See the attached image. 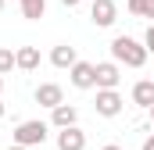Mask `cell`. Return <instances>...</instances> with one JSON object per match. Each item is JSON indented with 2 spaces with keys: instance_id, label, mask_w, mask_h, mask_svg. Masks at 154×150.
Masks as SVG:
<instances>
[{
  "instance_id": "obj_19",
  "label": "cell",
  "mask_w": 154,
  "mask_h": 150,
  "mask_svg": "<svg viewBox=\"0 0 154 150\" xmlns=\"http://www.w3.org/2000/svg\"><path fill=\"white\" fill-rule=\"evenodd\" d=\"M147 18H154V0H147Z\"/></svg>"
},
{
  "instance_id": "obj_3",
  "label": "cell",
  "mask_w": 154,
  "mask_h": 150,
  "mask_svg": "<svg viewBox=\"0 0 154 150\" xmlns=\"http://www.w3.org/2000/svg\"><path fill=\"white\" fill-rule=\"evenodd\" d=\"M68 79H72L75 89H97V64H90V61H75V64L68 68Z\"/></svg>"
},
{
  "instance_id": "obj_15",
  "label": "cell",
  "mask_w": 154,
  "mask_h": 150,
  "mask_svg": "<svg viewBox=\"0 0 154 150\" xmlns=\"http://www.w3.org/2000/svg\"><path fill=\"white\" fill-rule=\"evenodd\" d=\"M125 7H129V14H136V18H147V0H129Z\"/></svg>"
},
{
  "instance_id": "obj_4",
  "label": "cell",
  "mask_w": 154,
  "mask_h": 150,
  "mask_svg": "<svg viewBox=\"0 0 154 150\" xmlns=\"http://www.w3.org/2000/svg\"><path fill=\"white\" fill-rule=\"evenodd\" d=\"M93 111L100 114V118H115V114H122V97H118V89H97Z\"/></svg>"
},
{
  "instance_id": "obj_5",
  "label": "cell",
  "mask_w": 154,
  "mask_h": 150,
  "mask_svg": "<svg viewBox=\"0 0 154 150\" xmlns=\"http://www.w3.org/2000/svg\"><path fill=\"white\" fill-rule=\"evenodd\" d=\"M90 22H93L97 29L115 25V22H118V7H115V0H93V7H90Z\"/></svg>"
},
{
  "instance_id": "obj_16",
  "label": "cell",
  "mask_w": 154,
  "mask_h": 150,
  "mask_svg": "<svg viewBox=\"0 0 154 150\" xmlns=\"http://www.w3.org/2000/svg\"><path fill=\"white\" fill-rule=\"evenodd\" d=\"M143 46H147V50H151V54H154V25H151V29H147V32H143Z\"/></svg>"
},
{
  "instance_id": "obj_21",
  "label": "cell",
  "mask_w": 154,
  "mask_h": 150,
  "mask_svg": "<svg viewBox=\"0 0 154 150\" xmlns=\"http://www.w3.org/2000/svg\"><path fill=\"white\" fill-rule=\"evenodd\" d=\"M11 150H36V147H22V143H14V147H11Z\"/></svg>"
},
{
  "instance_id": "obj_17",
  "label": "cell",
  "mask_w": 154,
  "mask_h": 150,
  "mask_svg": "<svg viewBox=\"0 0 154 150\" xmlns=\"http://www.w3.org/2000/svg\"><path fill=\"white\" fill-rule=\"evenodd\" d=\"M140 150H154V132L147 136V140H143V147H140Z\"/></svg>"
},
{
  "instance_id": "obj_6",
  "label": "cell",
  "mask_w": 154,
  "mask_h": 150,
  "mask_svg": "<svg viewBox=\"0 0 154 150\" xmlns=\"http://www.w3.org/2000/svg\"><path fill=\"white\" fill-rule=\"evenodd\" d=\"M32 97H36L39 107H47V111H50V107H57V104H65V89H61L57 82H39Z\"/></svg>"
},
{
  "instance_id": "obj_13",
  "label": "cell",
  "mask_w": 154,
  "mask_h": 150,
  "mask_svg": "<svg viewBox=\"0 0 154 150\" xmlns=\"http://www.w3.org/2000/svg\"><path fill=\"white\" fill-rule=\"evenodd\" d=\"M18 7H22V18L39 22V18H43V11H47V0H18Z\"/></svg>"
},
{
  "instance_id": "obj_20",
  "label": "cell",
  "mask_w": 154,
  "mask_h": 150,
  "mask_svg": "<svg viewBox=\"0 0 154 150\" xmlns=\"http://www.w3.org/2000/svg\"><path fill=\"white\" fill-rule=\"evenodd\" d=\"M100 150H125V147H118V143H108V147H100Z\"/></svg>"
},
{
  "instance_id": "obj_7",
  "label": "cell",
  "mask_w": 154,
  "mask_h": 150,
  "mask_svg": "<svg viewBox=\"0 0 154 150\" xmlns=\"http://www.w3.org/2000/svg\"><path fill=\"white\" fill-rule=\"evenodd\" d=\"M122 79V64L118 61H100L97 64V89H115Z\"/></svg>"
},
{
  "instance_id": "obj_11",
  "label": "cell",
  "mask_w": 154,
  "mask_h": 150,
  "mask_svg": "<svg viewBox=\"0 0 154 150\" xmlns=\"http://www.w3.org/2000/svg\"><path fill=\"white\" fill-rule=\"evenodd\" d=\"M133 104L143 107V111L154 104V79H140V82L133 86Z\"/></svg>"
},
{
  "instance_id": "obj_10",
  "label": "cell",
  "mask_w": 154,
  "mask_h": 150,
  "mask_svg": "<svg viewBox=\"0 0 154 150\" xmlns=\"http://www.w3.org/2000/svg\"><path fill=\"white\" fill-rule=\"evenodd\" d=\"M75 61H79V54H75L72 43H57V46L50 50V64H54V68H72Z\"/></svg>"
},
{
  "instance_id": "obj_18",
  "label": "cell",
  "mask_w": 154,
  "mask_h": 150,
  "mask_svg": "<svg viewBox=\"0 0 154 150\" xmlns=\"http://www.w3.org/2000/svg\"><path fill=\"white\" fill-rule=\"evenodd\" d=\"M61 4H65V7H79L82 0H61Z\"/></svg>"
},
{
  "instance_id": "obj_25",
  "label": "cell",
  "mask_w": 154,
  "mask_h": 150,
  "mask_svg": "<svg viewBox=\"0 0 154 150\" xmlns=\"http://www.w3.org/2000/svg\"><path fill=\"white\" fill-rule=\"evenodd\" d=\"M0 11H4V0H0Z\"/></svg>"
},
{
  "instance_id": "obj_8",
  "label": "cell",
  "mask_w": 154,
  "mask_h": 150,
  "mask_svg": "<svg viewBox=\"0 0 154 150\" xmlns=\"http://www.w3.org/2000/svg\"><path fill=\"white\" fill-rule=\"evenodd\" d=\"M57 150H86V132L79 125L57 129Z\"/></svg>"
},
{
  "instance_id": "obj_14",
  "label": "cell",
  "mask_w": 154,
  "mask_h": 150,
  "mask_svg": "<svg viewBox=\"0 0 154 150\" xmlns=\"http://www.w3.org/2000/svg\"><path fill=\"white\" fill-rule=\"evenodd\" d=\"M11 68H18V61H14V50H11V46H0V75H7Z\"/></svg>"
},
{
  "instance_id": "obj_22",
  "label": "cell",
  "mask_w": 154,
  "mask_h": 150,
  "mask_svg": "<svg viewBox=\"0 0 154 150\" xmlns=\"http://www.w3.org/2000/svg\"><path fill=\"white\" fill-rule=\"evenodd\" d=\"M147 114H151V125H154V104H151V107H147Z\"/></svg>"
},
{
  "instance_id": "obj_24",
  "label": "cell",
  "mask_w": 154,
  "mask_h": 150,
  "mask_svg": "<svg viewBox=\"0 0 154 150\" xmlns=\"http://www.w3.org/2000/svg\"><path fill=\"white\" fill-rule=\"evenodd\" d=\"M0 89H4V75H0Z\"/></svg>"
},
{
  "instance_id": "obj_12",
  "label": "cell",
  "mask_w": 154,
  "mask_h": 150,
  "mask_svg": "<svg viewBox=\"0 0 154 150\" xmlns=\"http://www.w3.org/2000/svg\"><path fill=\"white\" fill-rule=\"evenodd\" d=\"M14 61H18L22 72H36L39 68V50L36 46H18V50H14Z\"/></svg>"
},
{
  "instance_id": "obj_23",
  "label": "cell",
  "mask_w": 154,
  "mask_h": 150,
  "mask_svg": "<svg viewBox=\"0 0 154 150\" xmlns=\"http://www.w3.org/2000/svg\"><path fill=\"white\" fill-rule=\"evenodd\" d=\"M4 111H7V107H4V100H0V118H4Z\"/></svg>"
},
{
  "instance_id": "obj_9",
  "label": "cell",
  "mask_w": 154,
  "mask_h": 150,
  "mask_svg": "<svg viewBox=\"0 0 154 150\" xmlns=\"http://www.w3.org/2000/svg\"><path fill=\"white\" fill-rule=\"evenodd\" d=\"M50 125H54V129L79 125V111L72 107V104H57V107H50Z\"/></svg>"
},
{
  "instance_id": "obj_1",
  "label": "cell",
  "mask_w": 154,
  "mask_h": 150,
  "mask_svg": "<svg viewBox=\"0 0 154 150\" xmlns=\"http://www.w3.org/2000/svg\"><path fill=\"white\" fill-rule=\"evenodd\" d=\"M111 57L118 64H125V68H143L147 57H151V50L143 43H136L133 36H115L111 39Z\"/></svg>"
},
{
  "instance_id": "obj_2",
  "label": "cell",
  "mask_w": 154,
  "mask_h": 150,
  "mask_svg": "<svg viewBox=\"0 0 154 150\" xmlns=\"http://www.w3.org/2000/svg\"><path fill=\"white\" fill-rule=\"evenodd\" d=\"M47 132H50V125L47 122H18V129H14V143H22V147H43L47 143Z\"/></svg>"
}]
</instances>
